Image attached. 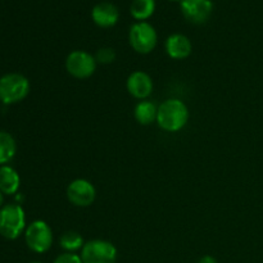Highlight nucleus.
<instances>
[{
  "label": "nucleus",
  "instance_id": "obj_1",
  "mask_svg": "<svg viewBox=\"0 0 263 263\" xmlns=\"http://www.w3.org/2000/svg\"><path fill=\"white\" fill-rule=\"evenodd\" d=\"M189 121V109L180 99H167L158 105L157 123L167 133H177L186 126Z\"/></svg>",
  "mask_w": 263,
  "mask_h": 263
},
{
  "label": "nucleus",
  "instance_id": "obj_2",
  "mask_svg": "<svg viewBox=\"0 0 263 263\" xmlns=\"http://www.w3.org/2000/svg\"><path fill=\"white\" fill-rule=\"evenodd\" d=\"M26 229V215L18 203H10L0 208V235L8 240L20 238Z\"/></svg>",
  "mask_w": 263,
  "mask_h": 263
},
{
  "label": "nucleus",
  "instance_id": "obj_3",
  "mask_svg": "<svg viewBox=\"0 0 263 263\" xmlns=\"http://www.w3.org/2000/svg\"><path fill=\"white\" fill-rule=\"evenodd\" d=\"M30 94V81L21 73H7L0 77V100L4 104L22 102Z\"/></svg>",
  "mask_w": 263,
  "mask_h": 263
},
{
  "label": "nucleus",
  "instance_id": "obj_4",
  "mask_svg": "<svg viewBox=\"0 0 263 263\" xmlns=\"http://www.w3.org/2000/svg\"><path fill=\"white\" fill-rule=\"evenodd\" d=\"M82 263H116L118 252L115 244L104 239H92L81 249Z\"/></svg>",
  "mask_w": 263,
  "mask_h": 263
},
{
  "label": "nucleus",
  "instance_id": "obj_5",
  "mask_svg": "<svg viewBox=\"0 0 263 263\" xmlns=\"http://www.w3.org/2000/svg\"><path fill=\"white\" fill-rule=\"evenodd\" d=\"M128 43L136 53H152L158 43V35H157L156 28L148 22L134 23L128 32Z\"/></svg>",
  "mask_w": 263,
  "mask_h": 263
},
{
  "label": "nucleus",
  "instance_id": "obj_6",
  "mask_svg": "<svg viewBox=\"0 0 263 263\" xmlns=\"http://www.w3.org/2000/svg\"><path fill=\"white\" fill-rule=\"evenodd\" d=\"M25 240L35 253H46L53 246V231L45 221H32L25 230Z\"/></svg>",
  "mask_w": 263,
  "mask_h": 263
},
{
  "label": "nucleus",
  "instance_id": "obj_7",
  "mask_svg": "<svg viewBox=\"0 0 263 263\" xmlns=\"http://www.w3.org/2000/svg\"><path fill=\"white\" fill-rule=\"evenodd\" d=\"M97 66L95 57L86 50H73L66 58L67 72L74 79H89L97 71Z\"/></svg>",
  "mask_w": 263,
  "mask_h": 263
},
{
  "label": "nucleus",
  "instance_id": "obj_8",
  "mask_svg": "<svg viewBox=\"0 0 263 263\" xmlns=\"http://www.w3.org/2000/svg\"><path fill=\"white\" fill-rule=\"evenodd\" d=\"M67 199L76 207H89L97 198V189L86 179H76L67 186Z\"/></svg>",
  "mask_w": 263,
  "mask_h": 263
},
{
  "label": "nucleus",
  "instance_id": "obj_9",
  "mask_svg": "<svg viewBox=\"0 0 263 263\" xmlns=\"http://www.w3.org/2000/svg\"><path fill=\"white\" fill-rule=\"evenodd\" d=\"M180 8L189 22L203 25L210 20L213 12L212 0H181Z\"/></svg>",
  "mask_w": 263,
  "mask_h": 263
},
{
  "label": "nucleus",
  "instance_id": "obj_10",
  "mask_svg": "<svg viewBox=\"0 0 263 263\" xmlns=\"http://www.w3.org/2000/svg\"><path fill=\"white\" fill-rule=\"evenodd\" d=\"M126 89L135 99L145 100L153 92V80L146 72L135 71L127 77Z\"/></svg>",
  "mask_w": 263,
  "mask_h": 263
},
{
  "label": "nucleus",
  "instance_id": "obj_11",
  "mask_svg": "<svg viewBox=\"0 0 263 263\" xmlns=\"http://www.w3.org/2000/svg\"><path fill=\"white\" fill-rule=\"evenodd\" d=\"M91 18L98 27L109 28L116 26L120 20V12L115 4L109 2L98 3L91 10Z\"/></svg>",
  "mask_w": 263,
  "mask_h": 263
},
{
  "label": "nucleus",
  "instance_id": "obj_12",
  "mask_svg": "<svg viewBox=\"0 0 263 263\" xmlns=\"http://www.w3.org/2000/svg\"><path fill=\"white\" fill-rule=\"evenodd\" d=\"M164 46H166V51L170 58L176 59V61L186 59L193 51L192 41L187 36L182 35V33H172V35H170L167 37Z\"/></svg>",
  "mask_w": 263,
  "mask_h": 263
},
{
  "label": "nucleus",
  "instance_id": "obj_13",
  "mask_svg": "<svg viewBox=\"0 0 263 263\" xmlns=\"http://www.w3.org/2000/svg\"><path fill=\"white\" fill-rule=\"evenodd\" d=\"M21 185V177L18 172L10 166L0 167V192L3 194L13 195L18 192Z\"/></svg>",
  "mask_w": 263,
  "mask_h": 263
},
{
  "label": "nucleus",
  "instance_id": "obj_14",
  "mask_svg": "<svg viewBox=\"0 0 263 263\" xmlns=\"http://www.w3.org/2000/svg\"><path fill=\"white\" fill-rule=\"evenodd\" d=\"M157 113H158V107L151 100H140L135 105L134 109V117L140 125L149 126L153 122H157Z\"/></svg>",
  "mask_w": 263,
  "mask_h": 263
},
{
  "label": "nucleus",
  "instance_id": "obj_15",
  "mask_svg": "<svg viewBox=\"0 0 263 263\" xmlns=\"http://www.w3.org/2000/svg\"><path fill=\"white\" fill-rule=\"evenodd\" d=\"M17 152L14 138L7 131H0V166H5L12 161Z\"/></svg>",
  "mask_w": 263,
  "mask_h": 263
},
{
  "label": "nucleus",
  "instance_id": "obj_16",
  "mask_svg": "<svg viewBox=\"0 0 263 263\" xmlns=\"http://www.w3.org/2000/svg\"><path fill=\"white\" fill-rule=\"evenodd\" d=\"M156 10V0H133L130 12L138 22H145Z\"/></svg>",
  "mask_w": 263,
  "mask_h": 263
},
{
  "label": "nucleus",
  "instance_id": "obj_17",
  "mask_svg": "<svg viewBox=\"0 0 263 263\" xmlns=\"http://www.w3.org/2000/svg\"><path fill=\"white\" fill-rule=\"evenodd\" d=\"M59 246L63 251L68 252V253H76L77 251L82 249V247L85 246V241L81 234L69 230L62 234L61 239H59Z\"/></svg>",
  "mask_w": 263,
  "mask_h": 263
},
{
  "label": "nucleus",
  "instance_id": "obj_18",
  "mask_svg": "<svg viewBox=\"0 0 263 263\" xmlns=\"http://www.w3.org/2000/svg\"><path fill=\"white\" fill-rule=\"evenodd\" d=\"M95 59H97V63L100 64H110L116 61V54L115 49L112 48H102L97 51L95 54Z\"/></svg>",
  "mask_w": 263,
  "mask_h": 263
},
{
  "label": "nucleus",
  "instance_id": "obj_19",
  "mask_svg": "<svg viewBox=\"0 0 263 263\" xmlns=\"http://www.w3.org/2000/svg\"><path fill=\"white\" fill-rule=\"evenodd\" d=\"M53 263H82L81 256H79L77 253H68V252H64V253L59 254Z\"/></svg>",
  "mask_w": 263,
  "mask_h": 263
},
{
  "label": "nucleus",
  "instance_id": "obj_20",
  "mask_svg": "<svg viewBox=\"0 0 263 263\" xmlns=\"http://www.w3.org/2000/svg\"><path fill=\"white\" fill-rule=\"evenodd\" d=\"M198 263H218L217 262V259L215 258V257H212V256H203L202 258L199 259V261H198Z\"/></svg>",
  "mask_w": 263,
  "mask_h": 263
},
{
  "label": "nucleus",
  "instance_id": "obj_21",
  "mask_svg": "<svg viewBox=\"0 0 263 263\" xmlns=\"http://www.w3.org/2000/svg\"><path fill=\"white\" fill-rule=\"evenodd\" d=\"M3 204H4V194L0 192V208L3 207Z\"/></svg>",
  "mask_w": 263,
  "mask_h": 263
},
{
  "label": "nucleus",
  "instance_id": "obj_22",
  "mask_svg": "<svg viewBox=\"0 0 263 263\" xmlns=\"http://www.w3.org/2000/svg\"><path fill=\"white\" fill-rule=\"evenodd\" d=\"M171 2H181V0H171Z\"/></svg>",
  "mask_w": 263,
  "mask_h": 263
},
{
  "label": "nucleus",
  "instance_id": "obj_23",
  "mask_svg": "<svg viewBox=\"0 0 263 263\" xmlns=\"http://www.w3.org/2000/svg\"><path fill=\"white\" fill-rule=\"evenodd\" d=\"M30 263H43V262H30Z\"/></svg>",
  "mask_w": 263,
  "mask_h": 263
}]
</instances>
